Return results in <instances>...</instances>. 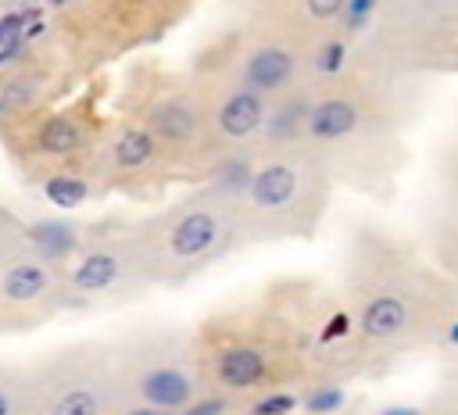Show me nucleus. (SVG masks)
Returning a JSON list of instances; mask_svg holds the SVG:
<instances>
[{"label": "nucleus", "instance_id": "nucleus-1", "mask_svg": "<svg viewBox=\"0 0 458 415\" xmlns=\"http://www.w3.org/2000/svg\"><path fill=\"white\" fill-rule=\"evenodd\" d=\"M243 236L247 229L240 218V204L225 200L211 186L132 229L150 283H182L204 265L229 254Z\"/></svg>", "mask_w": 458, "mask_h": 415}, {"label": "nucleus", "instance_id": "nucleus-2", "mask_svg": "<svg viewBox=\"0 0 458 415\" xmlns=\"http://www.w3.org/2000/svg\"><path fill=\"white\" fill-rule=\"evenodd\" d=\"M329 193V172L308 143L290 150H265L254 179L240 200L247 236H308Z\"/></svg>", "mask_w": 458, "mask_h": 415}, {"label": "nucleus", "instance_id": "nucleus-3", "mask_svg": "<svg viewBox=\"0 0 458 415\" xmlns=\"http://www.w3.org/2000/svg\"><path fill=\"white\" fill-rule=\"evenodd\" d=\"M351 315H354V336L372 347H394L404 343L437 322H447V297L440 286H433L429 272L390 261L383 268H372L365 279H358L351 293Z\"/></svg>", "mask_w": 458, "mask_h": 415}, {"label": "nucleus", "instance_id": "nucleus-4", "mask_svg": "<svg viewBox=\"0 0 458 415\" xmlns=\"http://www.w3.org/2000/svg\"><path fill=\"white\" fill-rule=\"evenodd\" d=\"M114 368H118L125 404L182 411L208 390L200 351L175 333L140 336L132 347L114 354Z\"/></svg>", "mask_w": 458, "mask_h": 415}, {"label": "nucleus", "instance_id": "nucleus-5", "mask_svg": "<svg viewBox=\"0 0 458 415\" xmlns=\"http://www.w3.org/2000/svg\"><path fill=\"white\" fill-rule=\"evenodd\" d=\"M204 376L211 390L243 397L290 383L301 372V347L268 326H229V333L215 329L208 351H200Z\"/></svg>", "mask_w": 458, "mask_h": 415}, {"label": "nucleus", "instance_id": "nucleus-6", "mask_svg": "<svg viewBox=\"0 0 458 415\" xmlns=\"http://www.w3.org/2000/svg\"><path fill=\"white\" fill-rule=\"evenodd\" d=\"M32 415H114L122 411V383L111 354L68 347L29 368Z\"/></svg>", "mask_w": 458, "mask_h": 415}, {"label": "nucleus", "instance_id": "nucleus-7", "mask_svg": "<svg viewBox=\"0 0 458 415\" xmlns=\"http://www.w3.org/2000/svg\"><path fill=\"white\" fill-rule=\"evenodd\" d=\"M147 268L136 250L132 233L129 236H111V240H93L86 243L68 265H64V286L75 297L86 301H111V297H129L132 290L147 286Z\"/></svg>", "mask_w": 458, "mask_h": 415}, {"label": "nucleus", "instance_id": "nucleus-8", "mask_svg": "<svg viewBox=\"0 0 458 415\" xmlns=\"http://www.w3.org/2000/svg\"><path fill=\"white\" fill-rule=\"evenodd\" d=\"M140 122L157 136V143L165 147V154L175 157H190L200 150H211V129H208V100L197 89H161L154 93L143 111Z\"/></svg>", "mask_w": 458, "mask_h": 415}, {"label": "nucleus", "instance_id": "nucleus-9", "mask_svg": "<svg viewBox=\"0 0 458 415\" xmlns=\"http://www.w3.org/2000/svg\"><path fill=\"white\" fill-rule=\"evenodd\" d=\"M272 100L236 79L222 82L215 97L208 100V129H211V154L222 150H243L247 143L261 140V129L268 122Z\"/></svg>", "mask_w": 458, "mask_h": 415}, {"label": "nucleus", "instance_id": "nucleus-10", "mask_svg": "<svg viewBox=\"0 0 458 415\" xmlns=\"http://www.w3.org/2000/svg\"><path fill=\"white\" fill-rule=\"evenodd\" d=\"M64 286V265H54L32 250H14L0 261V308L36 311L47 308Z\"/></svg>", "mask_w": 458, "mask_h": 415}, {"label": "nucleus", "instance_id": "nucleus-11", "mask_svg": "<svg viewBox=\"0 0 458 415\" xmlns=\"http://www.w3.org/2000/svg\"><path fill=\"white\" fill-rule=\"evenodd\" d=\"M304 72H308V61L297 54V47H290L286 39H258L254 47H247L240 54L233 79L265 93L268 100H276V97L297 89Z\"/></svg>", "mask_w": 458, "mask_h": 415}, {"label": "nucleus", "instance_id": "nucleus-12", "mask_svg": "<svg viewBox=\"0 0 458 415\" xmlns=\"http://www.w3.org/2000/svg\"><path fill=\"white\" fill-rule=\"evenodd\" d=\"M365 122H369V114H365L361 97L344 93V89L322 93V97H315V104H311L304 143H308V147H333V143H344V140L358 136V132L365 129Z\"/></svg>", "mask_w": 458, "mask_h": 415}, {"label": "nucleus", "instance_id": "nucleus-13", "mask_svg": "<svg viewBox=\"0 0 458 415\" xmlns=\"http://www.w3.org/2000/svg\"><path fill=\"white\" fill-rule=\"evenodd\" d=\"M165 157V147L157 143V136L136 118V122H125L118 125V132L111 136L107 150H104V168L107 175L114 179H136L143 172H150L157 161Z\"/></svg>", "mask_w": 458, "mask_h": 415}, {"label": "nucleus", "instance_id": "nucleus-14", "mask_svg": "<svg viewBox=\"0 0 458 415\" xmlns=\"http://www.w3.org/2000/svg\"><path fill=\"white\" fill-rule=\"evenodd\" d=\"M29 147L43 161H72L89 147V122L79 111H50L36 122Z\"/></svg>", "mask_w": 458, "mask_h": 415}, {"label": "nucleus", "instance_id": "nucleus-15", "mask_svg": "<svg viewBox=\"0 0 458 415\" xmlns=\"http://www.w3.org/2000/svg\"><path fill=\"white\" fill-rule=\"evenodd\" d=\"M311 104L315 97L308 89H290L283 97L272 100L268 107V122L261 129V147L265 150H290V147H301L304 143V132H308V114H311Z\"/></svg>", "mask_w": 458, "mask_h": 415}, {"label": "nucleus", "instance_id": "nucleus-16", "mask_svg": "<svg viewBox=\"0 0 458 415\" xmlns=\"http://www.w3.org/2000/svg\"><path fill=\"white\" fill-rule=\"evenodd\" d=\"M86 247L82 240V229L68 225V222H57V218H47V222H32L25 229V250L54 261V265H68L79 250Z\"/></svg>", "mask_w": 458, "mask_h": 415}, {"label": "nucleus", "instance_id": "nucleus-17", "mask_svg": "<svg viewBox=\"0 0 458 415\" xmlns=\"http://www.w3.org/2000/svg\"><path fill=\"white\" fill-rule=\"evenodd\" d=\"M254 168H258V154L250 150H222L215 154L211 161V172H208V186L215 193H222L225 200H243L250 179H254Z\"/></svg>", "mask_w": 458, "mask_h": 415}, {"label": "nucleus", "instance_id": "nucleus-18", "mask_svg": "<svg viewBox=\"0 0 458 415\" xmlns=\"http://www.w3.org/2000/svg\"><path fill=\"white\" fill-rule=\"evenodd\" d=\"M89 179L72 172V168H54L47 179H43V200L57 211H79L86 200H89Z\"/></svg>", "mask_w": 458, "mask_h": 415}, {"label": "nucleus", "instance_id": "nucleus-19", "mask_svg": "<svg viewBox=\"0 0 458 415\" xmlns=\"http://www.w3.org/2000/svg\"><path fill=\"white\" fill-rule=\"evenodd\" d=\"M0 415H32V379H29V372L0 365Z\"/></svg>", "mask_w": 458, "mask_h": 415}, {"label": "nucleus", "instance_id": "nucleus-20", "mask_svg": "<svg viewBox=\"0 0 458 415\" xmlns=\"http://www.w3.org/2000/svg\"><path fill=\"white\" fill-rule=\"evenodd\" d=\"M347 57H351V47L344 36H326L315 43L311 57H308V72L315 79H340L347 72Z\"/></svg>", "mask_w": 458, "mask_h": 415}, {"label": "nucleus", "instance_id": "nucleus-21", "mask_svg": "<svg viewBox=\"0 0 458 415\" xmlns=\"http://www.w3.org/2000/svg\"><path fill=\"white\" fill-rule=\"evenodd\" d=\"M297 411H301V390L272 386V390L250 394V401H243L236 415H297Z\"/></svg>", "mask_w": 458, "mask_h": 415}, {"label": "nucleus", "instance_id": "nucleus-22", "mask_svg": "<svg viewBox=\"0 0 458 415\" xmlns=\"http://www.w3.org/2000/svg\"><path fill=\"white\" fill-rule=\"evenodd\" d=\"M344 408H347V390L333 379H322L301 390V415H340Z\"/></svg>", "mask_w": 458, "mask_h": 415}, {"label": "nucleus", "instance_id": "nucleus-23", "mask_svg": "<svg viewBox=\"0 0 458 415\" xmlns=\"http://www.w3.org/2000/svg\"><path fill=\"white\" fill-rule=\"evenodd\" d=\"M240 411V404H236V397L233 394H222V390H204L193 404H186L179 415H236Z\"/></svg>", "mask_w": 458, "mask_h": 415}, {"label": "nucleus", "instance_id": "nucleus-24", "mask_svg": "<svg viewBox=\"0 0 458 415\" xmlns=\"http://www.w3.org/2000/svg\"><path fill=\"white\" fill-rule=\"evenodd\" d=\"M376 7H379V0H347V7H344V14H340L344 36L361 32V29L369 25V18L376 14Z\"/></svg>", "mask_w": 458, "mask_h": 415}, {"label": "nucleus", "instance_id": "nucleus-25", "mask_svg": "<svg viewBox=\"0 0 458 415\" xmlns=\"http://www.w3.org/2000/svg\"><path fill=\"white\" fill-rule=\"evenodd\" d=\"M344 7H347V0H304V14H308L311 21H318V25L340 21Z\"/></svg>", "mask_w": 458, "mask_h": 415}, {"label": "nucleus", "instance_id": "nucleus-26", "mask_svg": "<svg viewBox=\"0 0 458 415\" xmlns=\"http://www.w3.org/2000/svg\"><path fill=\"white\" fill-rule=\"evenodd\" d=\"M440 340H444V347L458 351V315H451V318L444 322V329H440Z\"/></svg>", "mask_w": 458, "mask_h": 415}, {"label": "nucleus", "instance_id": "nucleus-27", "mask_svg": "<svg viewBox=\"0 0 458 415\" xmlns=\"http://www.w3.org/2000/svg\"><path fill=\"white\" fill-rule=\"evenodd\" d=\"M118 415H179V411H165V408H150V404H125Z\"/></svg>", "mask_w": 458, "mask_h": 415}, {"label": "nucleus", "instance_id": "nucleus-28", "mask_svg": "<svg viewBox=\"0 0 458 415\" xmlns=\"http://www.w3.org/2000/svg\"><path fill=\"white\" fill-rule=\"evenodd\" d=\"M376 415H426V411L415 408V404H383Z\"/></svg>", "mask_w": 458, "mask_h": 415}, {"label": "nucleus", "instance_id": "nucleus-29", "mask_svg": "<svg viewBox=\"0 0 458 415\" xmlns=\"http://www.w3.org/2000/svg\"><path fill=\"white\" fill-rule=\"evenodd\" d=\"M82 0H50V7H79Z\"/></svg>", "mask_w": 458, "mask_h": 415}, {"label": "nucleus", "instance_id": "nucleus-30", "mask_svg": "<svg viewBox=\"0 0 458 415\" xmlns=\"http://www.w3.org/2000/svg\"><path fill=\"white\" fill-rule=\"evenodd\" d=\"M7 111V97H4V89H0V114Z\"/></svg>", "mask_w": 458, "mask_h": 415}, {"label": "nucleus", "instance_id": "nucleus-31", "mask_svg": "<svg viewBox=\"0 0 458 415\" xmlns=\"http://www.w3.org/2000/svg\"><path fill=\"white\" fill-rule=\"evenodd\" d=\"M143 4H161V0H143Z\"/></svg>", "mask_w": 458, "mask_h": 415}, {"label": "nucleus", "instance_id": "nucleus-32", "mask_svg": "<svg viewBox=\"0 0 458 415\" xmlns=\"http://www.w3.org/2000/svg\"><path fill=\"white\" fill-rule=\"evenodd\" d=\"M114 415H118V411H114Z\"/></svg>", "mask_w": 458, "mask_h": 415}]
</instances>
